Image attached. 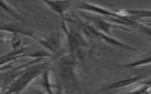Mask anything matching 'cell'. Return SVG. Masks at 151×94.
<instances>
[{"label": "cell", "mask_w": 151, "mask_h": 94, "mask_svg": "<svg viewBox=\"0 0 151 94\" xmlns=\"http://www.w3.org/2000/svg\"><path fill=\"white\" fill-rule=\"evenodd\" d=\"M40 62L25 69L24 72L4 88L5 94H21L38 76L47 69V61Z\"/></svg>", "instance_id": "6da1fadb"}, {"label": "cell", "mask_w": 151, "mask_h": 94, "mask_svg": "<svg viewBox=\"0 0 151 94\" xmlns=\"http://www.w3.org/2000/svg\"><path fill=\"white\" fill-rule=\"evenodd\" d=\"M76 23L80 28L82 33H83L85 37L93 39H97L109 45H114L120 47L126 50H129L130 46L129 45L114 38L113 36H108L102 32L97 31L88 22L80 19L79 18H76Z\"/></svg>", "instance_id": "7a4b0ae2"}, {"label": "cell", "mask_w": 151, "mask_h": 94, "mask_svg": "<svg viewBox=\"0 0 151 94\" xmlns=\"http://www.w3.org/2000/svg\"><path fill=\"white\" fill-rule=\"evenodd\" d=\"M82 16L84 18L86 22L90 24L97 31L104 33L108 36H113L111 34L112 29L116 28L124 31H130V29L124 26H120L116 24H113L102 17L98 15H90L84 12H80Z\"/></svg>", "instance_id": "3957f363"}, {"label": "cell", "mask_w": 151, "mask_h": 94, "mask_svg": "<svg viewBox=\"0 0 151 94\" xmlns=\"http://www.w3.org/2000/svg\"><path fill=\"white\" fill-rule=\"evenodd\" d=\"M0 31L5 32L12 35H23L35 40L37 39L34 32L25 26L22 23V21H19L15 20L12 22L0 24Z\"/></svg>", "instance_id": "277c9868"}, {"label": "cell", "mask_w": 151, "mask_h": 94, "mask_svg": "<svg viewBox=\"0 0 151 94\" xmlns=\"http://www.w3.org/2000/svg\"><path fill=\"white\" fill-rule=\"evenodd\" d=\"M52 55H60L63 46V39L60 33H52L48 36L36 40Z\"/></svg>", "instance_id": "5b68a950"}, {"label": "cell", "mask_w": 151, "mask_h": 94, "mask_svg": "<svg viewBox=\"0 0 151 94\" xmlns=\"http://www.w3.org/2000/svg\"><path fill=\"white\" fill-rule=\"evenodd\" d=\"M28 48V46H24L19 49H12L8 53L0 56V70H7L13 67V65L18 59L25 57L24 52Z\"/></svg>", "instance_id": "8992f818"}, {"label": "cell", "mask_w": 151, "mask_h": 94, "mask_svg": "<svg viewBox=\"0 0 151 94\" xmlns=\"http://www.w3.org/2000/svg\"><path fill=\"white\" fill-rule=\"evenodd\" d=\"M146 77L147 76H133L123 79H121L120 80H117L114 82L110 83L104 88L100 89V90H99V92L119 89L127 86H129L136 83V82H139L142 80Z\"/></svg>", "instance_id": "52a82bcc"}, {"label": "cell", "mask_w": 151, "mask_h": 94, "mask_svg": "<svg viewBox=\"0 0 151 94\" xmlns=\"http://www.w3.org/2000/svg\"><path fill=\"white\" fill-rule=\"evenodd\" d=\"M48 8L58 14L63 20L65 19V14L69 10L71 6V1H44Z\"/></svg>", "instance_id": "ba28073f"}, {"label": "cell", "mask_w": 151, "mask_h": 94, "mask_svg": "<svg viewBox=\"0 0 151 94\" xmlns=\"http://www.w3.org/2000/svg\"><path fill=\"white\" fill-rule=\"evenodd\" d=\"M0 14H6L17 21H23L22 15L17 12L16 9L12 5L6 1H0Z\"/></svg>", "instance_id": "9c48e42d"}, {"label": "cell", "mask_w": 151, "mask_h": 94, "mask_svg": "<svg viewBox=\"0 0 151 94\" xmlns=\"http://www.w3.org/2000/svg\"><path fill=\"white\" fill-rule=\"evenodd\" d=\"M41 79L40 82V86L45 90L46 94H54L52 90V85L50 82V71L46 69L41 74Z\"/></svg>", "instance_id": "30bf717a"}, {"label": "cell", "mask_w": 151, "mask_h": 94, "mask_svg": "<svg viewBox=\"0 0 151 94\" xmlns=\"http://www.w3.org/2000/svg\"><path fill=\"white\" fill-rule=\"evenodd\" d=\"M125 94H150V80H149L148 82H142V85H139L138 86Z\"/></svg>", "instance_id": "8fae6325"}, {"label": "cell", "mask_w": 151, "mask_h": 94, "mask_svg": "<svg viewBox=\"0 0 151 94\" xmlns=\"http://www.w3.org/2000/svg\"><path fill=\"white\" fill-rule=\"evenodd\" d=\"M150 63V55L149 54L147 56L145 57L142 59H139L137 61H133L124 64H122L121 66L123 68H137L141 66H145L147 64Z\"/></svg>", "instance_id": "7c38bea8"}, {"label": "cell", "mask_w": 151, "mask_h": 94, "mask_svg": "<svg viewBox=\"0 0 151 94\" xmlns=\"http://www.w3.org/2000/svg\"><path fill=\"white\" fill-rule=\"evenodd\" d=\"M34 94H46V93L40 90H35L34 91Z\"/></svg>", "instance_id": "4fadbf2b"}, {"label": "cell", "mask_w": 151, "mask_h": 94, "mask_svg": "<svg viewBox=\"0 0 151 94\" xmlns=\"http://www.w3.org/2000/svg\"><path fill=\"white\" fill-rule=\"evenodd\" d=\"M2 88H3L2 85V83H1V82H0V93L1 92V91H2Z\"/></svg>", "instance_id": "5bb4252c"}]
</instances>
